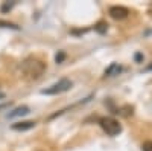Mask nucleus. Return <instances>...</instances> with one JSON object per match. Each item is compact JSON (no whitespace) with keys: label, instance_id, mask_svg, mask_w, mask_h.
<instances>
[{"label":"nucleus","instance_id":"nucleus-1","mask_svg":"<svg viewBox=\"0 0 152 151\" xmlns=\"http://www.w3.org/2000/svg\"><path fill=\"white\" fill-rule=\"evenodd\" d=\"M21 72L28 80H38L46 72V63L37 58H28L23 61Z\"/></svg>","mask_w":152,"mask_h":151},{"label":"nucleus","instance_id":"nucleus-2","mask_svg":"<svg viewBox=\"0 0 152 151\" xmlns=\"http://www.w3.org/2000/svg\"><path fill=\"white\" fill-rule=\"evenodd\" d=\"M99 125L102 127V130L108 134V136H117L122 131V125L119 124L117 119L105 116V118H100L99 119Z\"/></svg>","mask_w":152,"mask_h":151},{"label":"nucleus","instance_id":"nucleus-3","mask_svg":"<svg viewBox=\"0 0 152 151\" xmlns=\"http://www.w3.org/2000/svg\"><path fill=\"white\" fill-rule=\"evenodd\" d=\"M70 89H72V81L67 80V78H62L58 82H55L53 85H50V87H47V89L41 90V93L43 95H59V93H64V92H67Z\"/></svg>","mask_w":152,"mask_h":151},{"label":"nucleus","instance_id":"nucleus-4","mask_svg":"<svg viewBox=\"0 0 152 151\" xmlns=\"http://www.w3.org/2000/svg\"><path fill=\"white\" fill-rule=\"evenodd\" d=\"M110 15L114 18V20H125L126 17L129 15V9L125 8V6H111L110 8Z\"/></svg>","mask_w":152,"mask_h":151},{"label":"nucleus","instance_id":"nucleus-5","mask_svg":"<svg viewBox=\"0 0 152 151\" xmlns=\"http://www.w3.org/2000/svg\"><path fill=\"white\" fill-rule=\"evenodd\" d=\"M34 127H35L34 121H23V122H15V124L11 125V128L15 130V131H26V130H31Z\"/></svg>","mask_w":152,"mask_h":151},{"label":"nucleus","instance_id":"nucleus-6","mask_svg":"<svg viewBox=\"0 0 152 151\" xmlns=\"http://www.w3.org/2000/svg\"><path fill=\"white\" fill-rule=\"evenodd\" d=\"M29 113V107H26V105H21V107H17L15 110H12L9 115H8V118L9 119H12V118H17V116H23V115H28Z\"/></svg>","mask_w":152,"mask_h":151},{"label":"nucleus","instance_id":"nucleus-7","mask_svg":"<svg viewBox=\"0 0 152 151\" xmlns=\"http://www.w3.org/2000/svg\"><path fill=\"white\" fill-rule=\"evenodd\" d=\"M120 72H122V67L117 64V63H113L110 67H107V70H105V77H116V75H119Z\"/></svg>","mask_w":152,"mask_h":151},{"label":"nucleus","instance_id":"nucleus-8","mask_svg":"<svg viewBox=\"0 0 152 151\" xmlns=\"http://www.w3.org/2000/svg\"><path fill=\"white\" fill-rule=\"evenodd\" d=\"M107 29H108V24H107V21H99L96 26H94V31L96 32H99V34H105L107 32Z\"/></svg>","mask_w":152,"mask_h":151},{"label":"nucleus","instance_id":"nucleus-9","mask_svg":"<svg viewBox=\"0 0 152 151\" xmlns=\"http://www.w3.org/2000/svg\"><path fill=\"white\" fill-rule=\"evenodd\" d=\"M0 28H8V29H14V31H18L20 29L17 24L11 23V21H5V20H0Z\"/></svg>","mask_w":152,"mask_h":151},{"label":"nucleus","instance_id":"nucleus-10","mask_svg":"<svg viewBox=\"0 0 152 151\" xmlns=\"http://www.w3.org/2000/svg\"><path fill=\"white\" fill-rule=\"evenodd\" d=\"M64 60H66V54L62 52V50H59V52L56 54V57H55V61H56L58 64H59V63H62Z\"/></svg>","mask_w":152,"mask_h":151},{"label":"nucleus","instance_id":"nucleus-11","mask_svg":"<svg viewBox=\"0 0 152 151\" xmlns=\"http://www.w3.org/2000/svg\"><path fill=\"white\" fill-rule=\"evenodd\" d=\"M142 148H143V151H152V141H146Z\"/></svg>","mask_w":152,"mask_h":151},{"label":"nucleus","instance_id":"nucleus-12","mask_svg":"<svg viewBox=\"0 0 152 151\" xmlns=\"http://www.w3.org/2000/svg\"><path fill=\"white\" fill-rule=\"evenodd\" d=\"M12 6H14V3H5V5L2 6V11H3V12H6V11H8V9H11Z\"/></svg>","mask_w":152,"mask_h":151},{"label":"nucleus","instance_id":"nucleus-13","mask_svg":"<svg viewBox=\"0 0 152 151\" xmlns=\"http://www.w3.org/2000/svg\"><path fill=\"white\" fill-rule=\"evenodd\" d=\"M142 58H143V57H142V55H140V54H137V55H135V60H137V61H140V60H142Z\"/></svg>","mask_w":152,"mask_h":151},{"label":"nucleus","instance_id":"nucleus-14","mask_svg":"<svg viewBox=\"0 0 152 151\" xmlns=\"http://www.w3.org/2000/svg\"><path fill=\"white\" fill-rule=\"evenodd\" d=\"M146 70H148V72H151V70H152V63H151V64L146 67Z\"/></svg>","mask_w":152,"mask_h":151}]
</instances>
